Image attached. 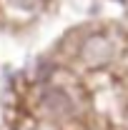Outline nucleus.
Masks as SVG:
<instances>
[{
    "label": "nucleus",
    "mask_w": 128,
    "mask_h": 130,
    "mask_svg": "<svg viewBox=\"0 0 128 130\" xmlns=\"http://www.w3.org/2000/svg\"><path fill=\"white\" fill-rule=\"evenodd\" d=\"M108 43L103 40V38H98V40H88V45H85V58L91 60V63H103V60H108Z\"/></svg>",
    "instance_id": "nucleus-1"
}]
</instances>
